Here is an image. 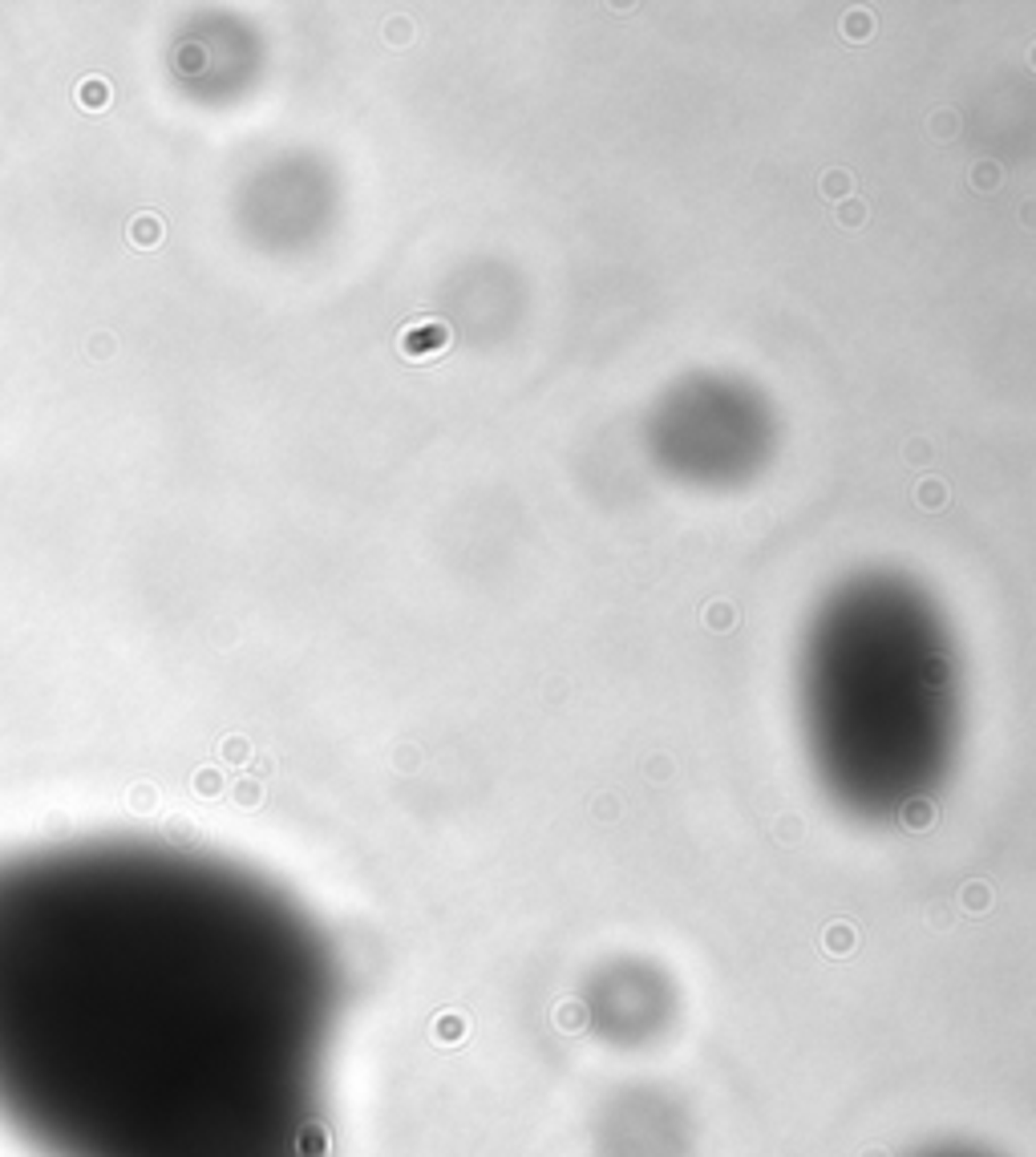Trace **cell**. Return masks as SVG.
<instances>
[{
	"instance_id": "6da1fadb",
	"label": "cell",
	"mask_w": 1036,
	"mask_h": 1157,
	"mask_svg": "<svg viewBox=\"0 0 1036 1157\" xmlns=\"http://www.w3.org/2000/svg\"><path fill=\"white\" fill-rule=\"evenodd\" d=\"M442 340H446L442 328L425 324V328H409V332L401 336V348H405V356H430L442 348Z\"/></svg>"
},
{
	"instance_id": "7a4b0ae2",
	"label": "cell",
	"mask_w": 1036,
	"mask_h": 1157,
	"mask_svg": "<svg viewBox=\"0 0 1036 1157\" xmlns=\"http://www.w3.org/2000/svg\"><path fill=\"white\" fill-rule=\"evenodd\" d=\"M77 102L86 105V110H106L110 105V86L102 81V77H86L81 89H77Z\"/></svg>"
},
{
	"instance_id": "3957f363",
	"label": "cell",
	"mask_w": 1036,
	"mask_h": 1157,
	"mask_svg": "<svg viewBox=\"0 0 1036 1157\" xmlns=\"http://www.w3.org/2000/svg\"><path fill=\"white\" fill-rule=\"evenodd\" d=\"M158 235H163V227H158V223H154V219H138V227H134V240L142 243V247H150V243L158 240Z\"/></svg>"
},
{
	"instance_id": "277c9868",
	"label": "cell",
	"mask_w": 1036,
	"mask_h": 1157,
	"mask_svg": "<svg viewBox=\"0 0 1036 1157\" xmlns=\"http://www.w3.org/2000/svg\"><path fill=\"white\" fill-rule=\"evenodd\" d=\"M194 789H199V794H207V797L219 794V773H215V769H202V773L194 777Z\"/></svg>"
},
{
	"instance_id": "5b68a950",
	"label": "cell",
	"mask_w": 1036,
	"mask_h": 1157,
	"mask_svg": "<svg viewBox=\"0 0 1036 1157\" xmlns=\"http://www.w3.org/2000/svg\"><path fill=\"white\" fill-rule=\"evenodd\" d=\"M223 757H227V761H243V757H248V741H243V736H231L227 745H223Z\"/></svg>"
},
{
	"instance_id": "8992f818",
	"label": "cell",
	"mask_w": 1036,
	"mask_h": 1157,
	"mask_svg": "<svg viewBox=\"0 0 1036 1157\" xmlns=\"http://www.w3.org/2000/svg\"><path fill=\"white\" fill-rule=\"evenodd\" d=\"M259 794H263V789H255V785H240V789H235V797H240L243 805H255Z\"/></svg>"
}]
</instances>
